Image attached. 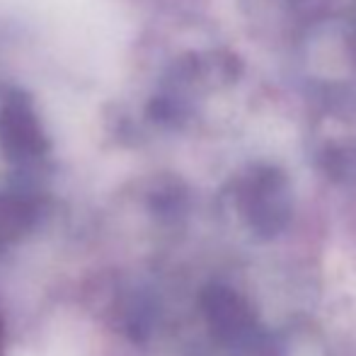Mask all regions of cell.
<instances>
[{"instance_id": "3", "label": "cell", "mask_w": 356, "mask_h": 356, "mask_svg": "<svg viewBox=\"0 0 356 356\" xmlns=\"http://www.w3.org/2000/svg\"><path fill=\"white\" fill-rule=\"evenodd\" d=\"M202 310L211 323L213 332L225 342H243L254 330V318L248 303L228 286L213 284L204 289Z\"/></svg>"}, {"instance_id": "1", "label": "cell", "mask_w": 356, "mask_h": 356, "mask_svg": "<svg viewBox=\"0 0 356 356\" xmlns=\"http://www.w3.org/2000/svg\"><path fill=\"white\" fill-rule=\"evenodd\" d=\"M243 213L259 238H274L291 218V204L286 199V182L279 170L262 168L243 187Z\"/></svg>"}, {"instance_id": "5", "label": "cell", "mask_w": 356, "mask_h": 356, "mask_svg": "<svg viewBox=\"0 0 356 356\" xmlns=\"http://www.w3.org/2000/svg\"><path fill=\"white\" fill-rule=\"evenodd\" d=\"M323 165L330 177H334V179L356 177V153H352V150H344V148L327 150L323 158Z\"/></svg>"}, {"instance_id": "4", "label": "cell", "mask_w": 356, "mask_h": 356, "mask_svg": "<svg viewBox=\"0 0 356 356\" xmlns=\"http://www.w3.org/2000/svg\"><path fill=\"white\" fill-rule=\"evenodd\" d=\"M243 356H284V344L269 332H252L243 339Z\"/></svg>"}, {"instance_id": "6", "label": "cell", "mask_w": 356, "mask_h": 356, "mask_svg": "<svg viewBox=\"0 0 356 356\" xmlns=\"http://www.w3.org/2000/svg\"><path fill=\"white\" fill-rule=\"evenodd\" d=\"M0 356H3V325H0Z\"/></svg>"}, {"instance_id": "2", "label": "cell", "mask_w": 356, "mask_h": 356, "mask_svg": "<svg viewBox=\"0 0 356 356\" xmlns=\"http://www.w3.org/2000/svg\"><path fill=\"white\" fill-rule=\"evenodd\" d=\"M0 148L13 163H32L49 148L42 122L22 92L8 95L0 102Z\"/></svg>"}]
</instances>
